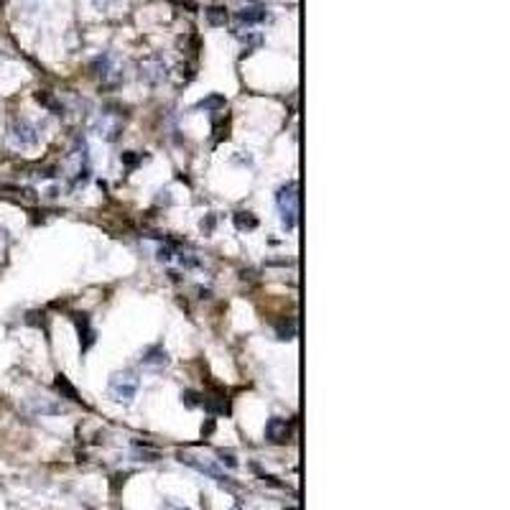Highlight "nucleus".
<instances>
[{
	"label": "nucleus",
	"instance_id": "obj_18",
	"mask_svg": "<svg viewBox=\"0 0 510 510\" xmlns=\"http://www.w3.org/2000/svg\"><path fill=\"white\" fill-rule=\"evenodd\" d=\"M217 457H219V462H222V464H227V467H232V469L237 467V459H235V454H232V451H217Z\"/></svg>",
	"mask_w": 510,
	"mask_h": 510
},
{
	"label": "nucleus",
	"instance_id": "obj_21",
	"mask_svg": "<svg viewBox=\"0 0 510 510\" xmlns=\"http://www.w3.org/2000/svg\"><path fill=\"white\" fill-rule=\"evenodd\" d=\"M166 510H171V508H166ZM179 510H189V508H179Z\"/></svg>",
	"mask_w": 510,
	"mask_h": 510
},
{
	"label": "nucleus",
	"instance_id": "obj_4",
	"mask_svg": "<svg viewBox=\"0 0 510 510\" xmlns=\"http://www.w3.org/2000/svg\"><path fill=\"white\" fill-rule=\"evenodd\" d=\"M8 138H10V143L18 148H28L36 143V128L28 123V120H13L10 123V128H8Z\"/></svg>",
	"mask_w": 510,
	"mask_h": 510
},
{
	"label": "nucleus",
	"instance_id": "obj_2",
	"mask_svg": "<svg viewBox=\"0 0 510 510\" xmlns=\"http://www.w3.org/2000/svg\"><path fill=\"white\" fill-rule=\"evenodd\" d=\"M110 395L115 401H123V403H130L138 393V375L133 370H125V372H115L110 377V385H107Z\"/></svg>",
	"mask_w": 510,
	"mask_h": 510
},
{
	"label": "nucleus",
	"instance_id": "obj_9",
	"mask_svg": "<svg viewBox=\"0 0 510 510\" xmlns=\"http://www.w3.org/2000/svg\"><path fill=\"white\" fill-rule=\"evenodd\" d=\"M141 363L143 365H166L168 363V355H166V350H163L161 345H153V347H148L146 352H143Z\"/></svg>",
	"mask_w": 510,
	"mask_h": 510
},
{
	"label": "nucleus",
	"instance_id": "obj_11",
	"mask_svg": "<svg viewBox=\"0 0 510 510\" xmlns=\"http://www.w3.org/2000/svg\"><path fill=\"white\" fill-rule=\"evenodd\" d=\"M92 69H95V74L105 82V79H110V74L115 72L112 69V59H110V54H102V56H97L95 62H92Z\"/></svg>",
	"mask_w": 510,
	"mask_h": 510
},
{
	"label": "nucleus",
	"instance_id": "obj_5",
	"mask_svg": "<svg viewBox=\"0 0 510 510\" xmlns=\"http://www.w3.org/2000/svg\"><path fill=\"white\" fill-rule=\"evenodd\" d=\"M123 130V120L118 112H102L100 120H97V133L105 138V141H115Z\"/></svg>",
	"mask_w": 510,
	"mask_h": 510
},
{
	"label": "nucleus",
	"instance_id": "obj_19",
	"mask_svg": "<svg viewBox=\"0 0 510 510\" xmlns=\"http://www.w3.org/2000/svg\"><path fill=\"white\" fill-rule=\"evenodd\" d=\"M120 161H123V163H125L128 168H133V166H138V161H141V156H136L133 150H128V153H123V156H120Z\"/></svg>",
	"mask_w": 510,
	"mask_h": 510
},
{
	"label": "nucleus",
	"instance_id": "obj_14",
	"mask_svg": "<svg viewBox=\"0 0 510 510\" xmlns=\"http://www.w3.org/2000/svg\"><path fill=\"white\" fill-rule=\"evenodd\" d=\"M56 388H59V390H62V393H64L69 401H79V398H77V390L69 385V380H67L64 375H59V377H56Z\"/></svg>",
	"mask_w": 510,
	"mask_h": 510
},
{
	"label": "nucleus",
	"instance_id": "obj_16",
	"mask_svg": "<svg viewBox=\"0 0 510 510\" xmlns=\"http://www.w3.org/2000/svg\"><path fill=\"white\" fill-rule=\"evenodd\" d=\"M293 334H296V322L293 319H289V324L286 322L278 324V339H293Z\"/></svg>",
	"mask_w": 510,
	"mask_h": 510
},
{
	"label": "nucleus",
	"instance_id": "obj_10",
	"mask_svg": "<svg viewBox=\"0 0 510 510\" xmlns=\"http://www.w3.org/2000/svg\"><path fill=\"white\" fill-rule=\"evenodd\" d=\"M260 21H266V10L263 8H242L240 13H237V23L242 26H253V23H260Z\"/></svg>",
	"mask_w": 510,
	"mask_h": 510
},
{
	"label": "nucleus",
	"instance_id": "obj_12",
	"mask_svg": "<svg viewBox=\"0 0 510 510\" xmlns=\"http://www.w3.org/2000/svg\"><path fill=\"white\" fill-rule=\"evenodd\" d=\"M224 107V97L222 95H210L207 100H202L197 105V110H207V112H219Z\"/></svg>",
	"mask_w": 510,
	"mask_h": 510
},
{
	"label": "nucleus",
	"instance_id": "obj_8",
	"mask_svg": "<svg viewBox=\"0 0 510 510\" xmlns=\"http://www.w3.org/2000/svg\"><path fill=\"white\" fill-rule=\"evenodd\" d=\"M179 459H181L184 464H189V467H194V469H199V472L210 475L212 480H217L219 485H227V480H230V477H224V475H222L219 469H215L212 464H207V462H199V459H197L194 454H184V451H181V454H179Z\"/></svg>",
	"mask_w": 510,
	"mask_h": 510
},
{
	"label": "nucleus",
	"instance_id": "obj_6",
	"mask_svg": "<svg viewBox=\"0 0 510 510\" xmlns=\"http://www.w3.org/2000/svg\"><path fill=\"white\" fill-rule=\"evenodd\" d=\"M266 439L271 444H286L291 439V424L286 419H271L266 424Z\"/></svg>",
	"mask_w": 510,
	"mask_h": 510
},
{
	"label": "nucleus",
	"instance_id": "obj_3",
	"mask_svg": "<svg viewBox=\"0 0 510 510\" xmlns=\"http://www.w3.org/2000/svg\"><path fill=\"white\" fill-rule=\"evenodd\" d=\"M64 168H67L72 184H84V181H87V176H89V158H87V146H84V143L77 146L72 153H69Z\"/></svg>",
	"mask_w": 510,
	"mask_h": 510
},
{
	"label": "nucleus",
	"instance_id": "obj_17",
	"mask_svg": "<svg viewBox=\"0 0 510 510\" xmlns=\"http://www.w3.org/2000/svg\"><path fill=\"white\" fill-rule=\"evenodd\" d=\"M181 398H184V403H186L189 408H194V406H199V403H202V401H199L202 395H199V393H194V390H186Z\"/></svg>",
	"mask_w": 510,
	"mask_h": 510
},
{
	"label": "nucleus",
	"instance_id": "obj_15",
	"mask_svg": "<svg viewBox=\"0 0 510 510\" xmlns=\"http://www.w3.org/2000/svg\"><path fill=\"white\" fill-rule=\"evenodd\" d=\"M207 21H210L212 26H224L227 13H224L222 8H210V10H207Z\"/></svg>",
	"mask_w": 510,
	"mask_h": 510
},
{
	"label": "nucleus",
	"instance_id": "obj_7",
	"mask_svg": "<svg viewBox=\"0 0 510 510\" xmlns=\"http://www.w3.org/2000/svg\"><path fill=\"white\" fill-rule=\"evenodd\" d=\"M141 79H146L148 84H161L166 79V64L158 59V56H150L143 62L141 67Z\"/></svg>",
	"mask_w": 510,
	"mask_h": 510
},
{
	"label": "nucleus",
	"instance_id": "obj_1",
	"mask_svg": "<svg viewBox=\"0 0 510 510\" xmlns=\"http://www.w3.org/2000/svg\"><path fill=\"white\" fill-rule=\"evenodd\" d=\"M276 202H278V210H281L284 227L291 232L293 227H296V217H298V189H296V181H289L286 186L278 189Z\"/></svg>",
	"mask_w": 510,
	"mask_h": 510
},
{
	"label": "nucleus",
	"instance_id": "obj_13",
	"mask_svg": "<svg viewBox=\"0 0 510 510\" xmlns=\"http://www.w3.org/2000/svg\"><path fill=\"white\" fill-rule=\"evenodd\" d=\"M235 224H237V230H255L258 227V219L253 217L250 212H237L235 215Z\"/></svg>",
	"mask_w": 510,
	"mask_h": 510
},
{
	"label": "nucleus",
	"instance_id": "obj_20",
	"mask_svg": "<svg viewBox=\"0 0 510 510\" xmlns=\"http://www.w3.org/2000/svg\"><path fill=\"white\" fill-rule=\"evenodd\" d=\"M158 260H163V263L171 260V248H161V250H158Z\"/></svg>",
	"mask_w": 510,
	"mask_h": 510
}]
</instances>
